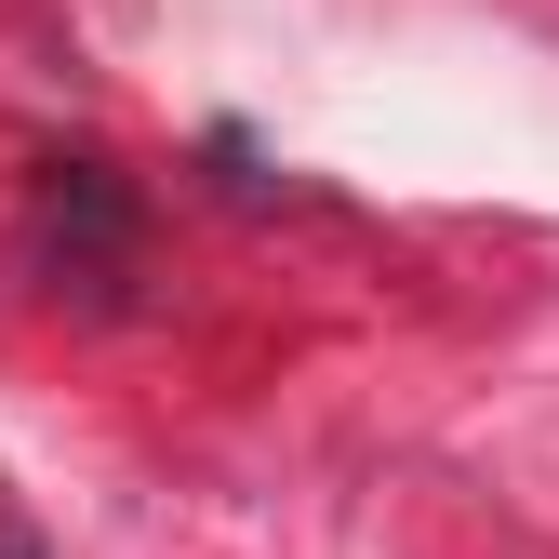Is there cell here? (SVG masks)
<instances>
[{
    "mask_svg": "<svg viewBox=\"0 0 559 559\" xmlns=\"http://www.w3.org/2000/svg\"><path fill=\"white\" fill-rule=\"evenodd\" d=\"M0 559H40V546H27V533H14V520H0Z\"/></svg>",
    "mask_w": 559,
    "mask_h": 559,
    "instance_id": "6da1fadb",
    "label": "cell"
}]
</instances>
